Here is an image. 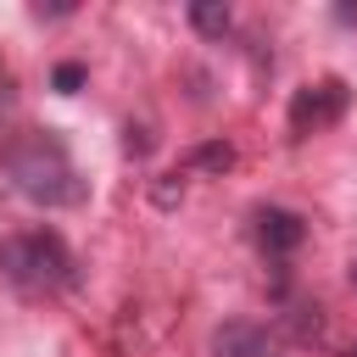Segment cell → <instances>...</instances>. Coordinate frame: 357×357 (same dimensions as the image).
<instances>
[{
    "mask_svg": "<svg viewBox=\"0 0 357 357\" xmlns=\"http://www.w3.org/2000/svg\"><path fill=\"white\" fill-rule=\"evenodd\" d=\"M190 22H195V33L223 39V33H229V6H223V0H195V6H190Z\"/></svg>",
    "mask_w": 357,
    "mask_h": 357,
    "instance_id": "cell-6",
    "label": "cell"
},
{
    "mask_svg": "<svg viewBox=\"0 0 357 357\" xmlns=\"http://www.w3.org/2000/svg\"><path fill=\"white\" fill-rule=\"evenodd\" d=\"M212 351H218V357H273V335H268L262 324L234 318V324H223V329L212 335Z\"/></svg>",
    "mask_w": 357,
    "mask_h": 357,
    "instance_id": "cell-5",
    "label": "cell"
},
{
    "mask_svg": "<svg viewBox=\"0 0 357 357\" xmlns=\"http://www.w3.org/2000/svg\"><path fill=\"white\" fill-rule=\"evenodd\" d=\"M50 84H56V95H78V84H84V67H78V61H61V67L50 73Z\"/></svg>",
    "mask_w": 357,
    "mask_h": 357,
    "instance_id": "cell-8",
    "label": "cell"
},
{
    "mask_svg": "<svg viewBox=\"0 0 357 357\" xmlns=\"http://www.w3.org/2000/svg\"><path fill=\"white\" fill-rule=\"evenodd\" d=\"M6 178H11V190H17L22 201H33V206H78V201H84L78 167H73L67 151H61L56 139H45V134L6 151Z\"/></svg>",
    "mask_w": 357,
    "mask_h": 357,
    "instance_id": "cell-1",
    "label": "cell"
},
{
    "mask_svg": "<svg viewBox=\"0 0 357 357\" xmlns=\"http://www.w3.org/2000/svg\"><path fill=\"white\" fill-rule=\"evenodd\" d=\"M346 357H357V346H351V351H346Z\"/></svg>",
    "mask_w": 357,
    "mask_h": 357,
    "instance_id": "cell-12",
    "label": "cell"
},
{
    "mask_svg": "<svg viewBox=\"0 0 357 357\" xmlns=\"http://www.w3.org/2000/svg\"><path fill=\"white\" fill-rule=\"evenodd\" d=\"M190 167H195V173H229V167H234V145L206 139V145H195V151H190Z\"/></svg>",
    "mask_w": 357,
    "mask_h": 357,
    "instance_id": "cell-7",
    "label": "cell"
},
{
    "mask_svg": "<svg viewBox=\"0 0 357 357\" xmlns=\"http://www.w3.org/2000/svg\"><path fill=\"white\" fill-rule=\"evenodd\" d=\"M346 106H351L346 78H318V84L296 89V100H290V134H296V139L324 134V128H335V123L346 117Z\"/></svg>",
    "mask_w": 357,
    "mask_h": 357,
    "instance_id": "cell-3",
    "label": "cell"
},
{
    "mask_svg": "<svg viewBox=\"0 0 357 357\" xmlns=\"http://www.w3.org/2000/svg\"><path fill=\"white\" fill-rule=\"evenodd\" d=\"M178 195H184V184H178V173H167V178L156 184V206H173Z\"/></svg>",
    "mask_w": 357,
    "mask_h": 357,
    "instance_id": "cell-9",
    "label": "cell"
},
{
    "mask_svg": "<svg viewBox=\"0 0 357 357\" xmlns=\"http://www.w3.org/2000/svg\"><path fill=\"white\" fill-rule=\"evenodd\" d=\"M6 89H11V78H6V67H0V100H6Z\"/></svg>",
    "mask_w": 357,
    "mask_h": 357,
    "instance_id": "cell-11",
    "label": "cell"
},
{
    "mask_svg": "<svg viewBox=\"0 0 357 357\" xmlns=\"http://www.w3.org/2000/svg\"><path fill=\"white\" fill-rule=\"evenodd\" d=\"M257 240H262L268 257H290L307 240V223L296 212H284V206H268V212H257Z\"/></svg>",
    "mask_w": 357,
    "mask_h": 357,
    "instance_id": "cell-4",
    "label": "cell"
},
{
    "mask_svg": "<svg viewBox=\"0 0 357 357\" xmlns=\"http://www.w3.org/2000/svg\"><path fill=\"white\" fill-rule=\"evenodd\" d=\"M33 17H73V0H56V6H45V0H39V6H33Z\"/></svg>",
    "mask_w": 357,
    "mask_h": 357,
    "instance_id": "cell-10",
    "label": "cell"
},
{
    "mask_svg": "<svg viewBox=\"0 0 357 357\" xmlns=\"http://www.w3.org/2000/svg\"><path fill=\"white\" fill-rule=\"evenodd\" d=\"M0 273L17 290L45 296V290L73 284V251H67V240L56 229H33V234H17V240L0 245Z\"/></svg>",
    "mask_w": 357,
    "mask_h": 357,
    "instance_id": "cell-2",
    "label": "cell"
}]
</instances>
